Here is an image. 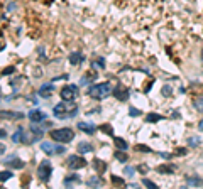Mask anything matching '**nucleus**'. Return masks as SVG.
I'll list each match as a JSON object with an SVG mask.
<instances>
[{"instance_id": "obj_1", "label": "nucleus", "mask_w": 203, "mask_h": 189, "mask_svg": "<svg viewBox=\"0 0 203 189\" xmlns=\"http://www.w3.org/2000/svg\"><path fill=\"white\" fill-rule=\"evenodd\" d=\"M54 116L56 118H61V120H66V118H73L76 116L78 113V107L76 105H69V101H65L63 100V103H58L52 110Z\"/></svg>"}, {"instance_id": "obj_2", "label": "nucleus", "mask_w": 203, "mask_h": 189, "mask_svg": "<svg viewBox=\"0 0 203 189\" xmlns=\"http://www.w3.org/2000/svg\"><path fill=\"white\" fill-rule=\"evenodd\" d=\"M112 93V86L110 83H98V85H91L88 88V94L95 100H103Z\"/></svg>"}, {"instance_id": "obj_3", "label": "nucleus", "mask_w": 203, "mask_h": 189, "mask_svg": "<svg viewBox=\"0 0 203 189\" xmlns=\"http://www.w3.org/2000/svg\"><path fill=\"white\" fill-rule=\"evenodd\" d=\"M49 135H51L52 140L61 142V144H68V142H71L75 138V132L71 129H68V127H65V129H54L49 132Z\"/></svg>"}, {"instance_id": "obj_4", "label": "nucleus", "mask_w": 203, "mask_h": 189, "mask_svg": "<svg viewBox=\"0 0 203 189\" xmlns=\"http://www.w3.org/2000/svg\"><path fill=\"white\" fill-rule=\"evenodd\" d=\"M41 150L48 155H59V154H65L66 147L61 145V142L58 145L56 144H51V142H43V144H41Z\"/></svg>"}, {"instance_id": "obj_5", "label": "nucleus", "mask_w": 203, "mask_h": 189, "mask_svg": "<svg viewBox=\"0 0 203 189\" xmlns=\"http://www.w3.org/2000/svg\"><path fill=\"white\" fill-rule=\"evenodd\" d=\"M51 174H52L51 162H49V160H43L37 167V177L41 181H44V182H48V181L51 179Z\"/></svg>"}, {"instance_id": "obj_6", "label": "nucleus", "mask_w": 203, "mask_h": 189, "mask_svg": "<svg viewBox=\"0 0 203 189\" xmlns=\"http://www.w3.org/2000/svg\"><path fill=\"white\" fill-rule=\"evenodd\" d=\"M78 94V86L76 85H68L65 86V88H61V100H65V101H73L75 98H76Z\"/></svg>"}, {"instance_id": "obj_7", "label": "nucleus", "mask_w": 203, "mask_h": 189, "mask_svg": "<svg viewBox=\"0 0 203 189\" xmlns=\"http://www.w3.org/2000/svg\"><path fill=\"white\" fill-rule=\"evenodd\" d=\"M87 166V160L80 157V155H69L68 157V167L73 169V171H78V169H81Z\"/></svg>"}, {"instance_id": "obj_8", "label": "nucleus", "mask_w": 203, "mask_h": 189, "mask_svg": "<svg viewBox=\"0 0 203 189\" xmlns=\"http://www.w3.org/2000/svg\"><path fill=\"white\" fill-rule=\"evenodd\" d=\"M29 118L32 123H44V122L48 120V115L41 110H30L29 112Z\"/></svg>"}, {"instance_id": "obj_9", "label": "nucleus", "mask_w": 203, "mask_h": 189, "mask_svg": "<svg viewBox=\"0 0 203 189\" xmlns=\"http://www.w3.org/2000/svg\"><path fill=\"white\" fill-rule=\"evenodd\" d=\"M129 88H125V86L122 85H117L115 90H113V96H115L117 100H120V101H125L127 98H129Z\"/></svg>"}, {"instance_id": "obj_10", "label": "nucleus", "mask_w": 203, "mask_h": 189, "mask_svg": "<svg viewBox=\"0 0 203 189\" xmlns=\"http://www.w3.org/2000/svg\"><path fill=\"white\" fill-rule=\"evenodd\" d=\"M4 162L9 166V167H14V169H22L24 167V162H22L21 159H17L15 155H12V157H9V159H4Z\"/></svg>"}, {"instance_id": "obj_11", "label": "nucleus", "mask_w": 203, "mask_h": 189, "mask_svg": "<svg viewBox=\"0 0 203 189\" xmlns=\"http://www.w3.org/2000/svg\"><path fill=\"white\" fill-rule=\"evenodd\" d=\"M78 129L80 130H83V132H87V133H90V135H93L95 133V125H91V123H85V122H80L78 123Z\"/></svg>"}, {"instance_id": "obj_12", "label": "nucleus", "mask_w": 203, "mask_h": 189, "mask_svg": "<svg viewBox=\"0 0 203 189\" xmlns=\"http://www.w3.org/2000/svg\"><path fill=\"white\" fill-rule=\"evenodd\" d=\"M87 184L90 186V187H97V186L103 184V179H102L100 176H93V177H90V179L87 181Z\"/></svg>"}, {"instance_id": "obj_13", "label": "nucleus", "mask_w": 203, "mask_h": 189, "mask_svg": "<svg viewBox=\"0 0 203 189\" xmlns=\"http://www.w3.org/2000/svg\"><path fill=\"white\" fill-rule=\"evenodd\" d=\"M93 166H95V171L98 172V174H102V172L107 171V164L102 162L100 159H93Z\"/></svg>"}, {"instance_id": "obj_14", "label": "nucleus", "mask_w": 203, "mask_h": 189, "mask_svg": "<svg viewBox=\"0 0 203 189\" xmlns=\"http://www.w3.org/2000/svg\"><path fill=\"white\" fill-rule=\"evenodd\" d=\"M83 59H85V56H83L81 52H73V54L69 56V63H71V64H80Z\"/></svg>"}, {"instance_id": "obj_15", "label": "nucleus", "mask_w": 203, "mask_h": 189, "mask_svg": "<svg viewBox=\"0 0 203 189\" xmlns=\"http://www.w3.org/2000/svg\"><path fill=\"white\" fill-rule=\"evenodd\" d=\"M91 150H93V145L88 144V142H81V144L78 145V152H80V154H87V152H91Z\"/></svg>"}, {"instance_id": "obj_16", "label": "nucleus", "mask_w": 203, "mask_h": 189, "mask_svg": "<svg viewBox=\"0 0 203 189\" xmlns=\"http://www.w3.org/2000/svg\"><path fill=\"white\" fill-rule=\"evenodd\" d=\"M113 144H115V147H117V149H120V150H127V149H129L127 142L124 140V138H120V137H115V138H113Z\"/></svg>"}, {"instance_id": "obj_17", "label": "nucleus", "mask_w": 203, "mask_h": 189, "mask_svg": "<svg viewBox=\"0 0 203 189\" xmlns=\"http://www.w3.org/2000/svg\"><path fill=\"white\" fill-rule=\"evenodd\" d=\"M2 118H14V120H22L24 115L22 113H14V112H2Z\"/></svg>"}, {"instance_id": "obj_18", "label": "nucleus", "mask_w": 203, "mask_h": 189, "mask_svg": "<svg viewBox=\"0 0 203 189\" xmlns=\"http://www.w3.org/2000/svg\"><path fill=\"white\" fill-rule=\"evenodd\" d=\"M52 88H54V86L52 85H43V88H41V90H39V94H41V96H43V98H48L49 94V91H52Z\"/></svg>"}, {"instance_id": "obj_19", "label": "nucleus", "mask_w": 203, "mask_h": 189, "mask_svg": "<svg viewBox=\"0 0 203 189\" xmlns=\"http://www.w3.org/2000/svg\"><path fill=\"white\" fill-rule=\"evenodd\" d=\"M147 122H151V123H154V122H159V120H164V116L159 115V113H149V115L146 116Z\"/></svg>"}, {"instance_id": "obj_20", "label": "nucleus", "mask_w": 203, "mask_h": 189, "mask_svg": "<svg viewBox=\"0 0 203 189\" xmlns=\"http://www.w3.org/2000/svg\"><path fill=\"white\" fill-rule=\"evenodd\" d=\"M115 159H119L120 162H127L129 160V157H127V154H125V150H115Z\"/></svg>"}, {"instance_id": "obj_21", "label": "nucleus", "mask_w": 203, "mask_h": 189, "mask_svg": "<svg viewBox=\"0 0 203 189\" xmlns=\"http://www.w3.org/2000/svg\"><path fill=\"white\" fill-rule=\"evenodd\" d=\"M186 182L190 186H201L203 184V179H200V177H186Z\"/></svg>"}, {"instance_id": "obj_22", "label": "nucleus", "mask_w": 203, "mask_h": 189, "mask_svg": "<svg viewBox=\"0 0 203 189\" xmlns=\"http://www.w3.org/2000/svg\"><path fill=\"white\" fill-rule=\"evenodd\" d=\"M195 108H196V112H200V113H203V96L201 98H196L195 100Z\"/></svg>"}, {"instance_id": "obj_23", "label": "nucleus", "mask_w": 203, "mask_h": 189, "mask_svg": "<svg viewBox=\"0 0 203 189\" xmlns=\"http://www.w3.org/2000/svg\"><path fill=\"white\" fill-rule=\"evenodd\" d=\"M71 182H80V177L73 174V176H69V177H66V179H65V186H69Z\"/></svg>"}, {"instance_id": "obj_24", "label": "nucleus", "mask_w": 203, "mask_h": 189, "mask_svg": "<svg viewBox=\"0 0 203 189\" xmlns=\"http://www.w3.org/2000/svg\"><path fill=\"white\" fill-rule=\"evenodd\" d=\"M93 68H97V69H103L105 68V59H102V57H98L97 61H93Z\"/></svg>"}, {"instance_id": "obj_25", "label": "nucleus", "mask_w": 203, "mask_h": 189, "mask_svg": "<svg viewBox=\"0 0 203 189\" xmlns=\"http://www.w3.org/2000/svg\"><path fill=\"white\" fill-rule=\"evenodd\" d=\"M10 177H12V172H10V171H4V172H2V176H0V181L5 182V181L10 179Z\"/></svg>"}, {"instance_id": "obj_26", "label": "nucleus", "mask_w": 203, "mask_h": 189, "mask_svg": "<svg viewBox=\"0 0 203 189\" xmlns=\"http://www.w3.org/2000/svg\"><path fill=\"white\" fill-rule=\"evenodd\" d=\"M135 150H139V152H151V149L147 145H144V144H139V145H135Z\"/></svg>"}, {"instance_id": "obj_27", "label": "nucleus", "mask_w": 203, "mask_h": 189, "mask_svg": "<svg viewBox=\"0 0 203 189\" xmlns=\"http://www.w3.org/2000/svg\"><path fill=\"white\" fill-rule=\"evenodd\" d=\"M100 130H102V132H107L108 135H113L112 127H110V125H102V127H100Z\"/></svg>"}, {"instance_id": "obj_28", "label": "nucleus", "mask_w": 203, "mask_h": 189, "mask_svg": "<svg viewBox=\"0 0 203 189\" xmlns=\"http://www.w3.org/2000/svg\"><path fill=\"white\" fill-rule=\"evenodd\" d=\"M142 184L147 186V187H151V189H156V187H157V186H156L152 181H149V179H142Z\"/></svg>"}, {"instance_id": "obj_29", "label": "nucleus", "mask_w": 203, "mask_h": 189, "mask_svg": "<svg viewBox=\"0 0 203 189\" xmlns=\"http://www.w3.org/2000/svg\"><path fill=\"white\" fill-rule=\"evenodd\" d=\"M129 115L130 116H137V115H141V112H139L137 108H134V107H129Z\"/></svg>"}, {"instance_id": "obj_30", "label": "nucleus", "mask_w": 203, "mask_h": 189, "mask_svg": "<svg viewBox=\"0 0 203 189\" xmlns=\"http://www.w3.org/2000/svg\"><path fill=\"white\" fill-rule=\"evenodd\" d=\"M134 172H135V169H134V167H130V166L124 169V174H127L129 177H130V176H134Z\"/></svg>"}, {"instance_id": "obj_31", "label": "nucleus", "mask_w": 203, "mask_h": 189, "mask_svg": "<svg viewBox=\"0 0 203 189\" xmlns=\"http://www.w3.org/2000/svg\"><path fill=\"white\" fill-rule=\"evenodd\" d=\"M112 182L113 184H119V186H124V179H120V177H117V176H112Z\"/></svg>"}, {"instance_id": "obj_32", "label": "nucleus", "mask_w": 203, "mask_h": 189, "mask_svg": "<svg viewBox=\"0 0 203 189\" xmlns=\"http://www.w3.org/2000/svg\"><path fill=\"white\" fill-rule=\"evenodd\" d=\"M173 171V167H169V166H161V167H157V172H171Z\"/></svg>"}, {"instance_id": "obj_33", "label": "nucleus", "mask_w": 203, "mask_h": 189, "mask_svg": "<svg viewBox=\"0 0 203 189\" xmlns=\"http://www.w3.org/2000/svg\"><path fill=\"white\" fill-rule=\"evenodd\" d=\"M14 71H15V68L12 66V68H7V69H4V71H2V74L5 76V74H10V73H14Z\"/></svg>"}, {"instance_id": "obj_34", "label": "nucleus", "mask_w": 203, "mask_h": 189, "mask_svg": "<svg viewBox=\"0 0 203 189\" xmlns=\"http://www.w3.org/2000/svg\"><path fill=\"white\" fill-rule=\"evenodd\" d=\"M163 94H164V96H168V94H171V88H168V86H164V88H163Z\"/></svg>"}, {"instance_id": "obj_35", "label": "nucleus", "mask_w": 203, "mask_h": 189, "mask_svg": "<svg viewBox=\"0 0 203 189\" xmlns=\"http://www.w3.org/2000/svg\"><path fill=\"white\" fill-rule=\"evenodd\" d=\"M195 144H196V145L200 144V138L198 137H196V138H190V145H195Z\"/></svg>"}, {"instance_id": "obj_36", "label": "nucleus", "mask_w": 203, "mask_h": 189, "mask_svg": "<svg viewBox=\"0 0 203 189\" xmlns=\"http://www.w3.org/2000/svg\"><path fill=\"white\" fill-rule=\"evenodd\" d=\"M198 130H201V132H203V120H200V123H198Z\"/></svg>"}, {"instance_id": "obj_37", "label": "nucleus", "mask_w": 203, "mask_h": 189, "mask_svg": "<svg viewBox=\"0 0 203 189\" xmlns=\"http://www.w3.org/2000/svg\"><path fill=\"white\" fill-rule=\"evenodd\" d=\"M201 56H203V54H201Z\"/></svg>"}]
</instances>
